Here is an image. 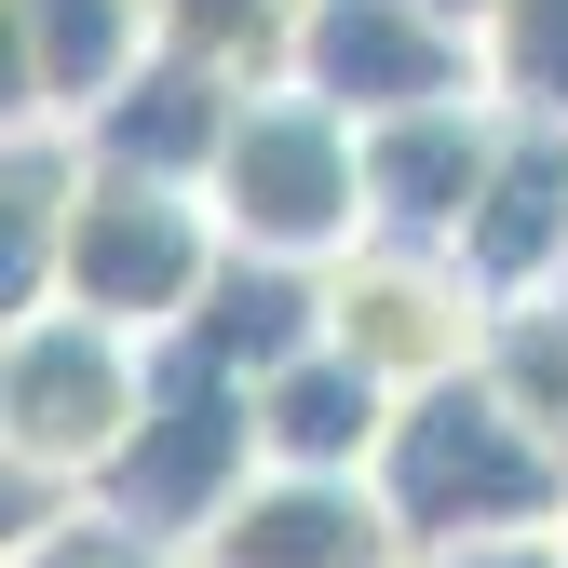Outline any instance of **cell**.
Returning a JSON list of instances; mask_svg holds the SVG:
<instances>
[{"label": "cell", "instance_id": "obj_1", "mask_svg": "<svg viewBox=\"0 0 568 568\" xmlns=\"http://www.w3.org/2000/svg\"><path fill=\"white\" fill-rule=\"evenodd\" d=\"M379 501L419 555H460V541H515V528H568V447L541 419L460 366V379H419L379 434Z\"/></svg>", "mask_w": 568, "mask_h": 568}, {"label": "cell", "instance_id": "obj_2", "mask_svg": "<svg viewBox=\"0 0 568 568\" xmlns=\"http://www.w3.org/2000/svg\"><path fill=\"white\" fill-rule=\"evenodd\" d=\"M271 474V419H257V379L217 366L203 338H150V406H135V434L109 447V474L82 501L163 528V541H203L244 487Z\"/></svg>", "mask_w": 568, "mask_h": 568}, {"label": "cell", "instance_id": "obj_3", "mask_svg": "<svg viewBox=\"0 0 568 568\" xmlns=\"http://www.w3.org/2000/svg\"><path fill=\"white\" fill-rule=\"evenodd\" d=\"M217 217L231 244H271V257H352L366 244V122L312 82H244L231 109V150H217Z\"/></svg>", "mask_w": 568, "mask_h": 568}, {"label": "cell", "instance_id": "obj_4", "mask_svg": "<svg viewBox=\"0 0 568 568\" xmlns=\"http://www.w3.org/2000/svg\"><path fill=\"white\" fill-rule=\"evenodd\" d=\"M231 257L217 190H176V176H122L82 163V203H68V257H54V298L68 312H109L135 338H176L203 312V284Z\"/></svg>", "mask_w": 568, "mask_h": 568}, {"label": "cell", "instance_id": "obj_5", "mask_svg": "<svg viewBox=\"0 0 568 568\" xmlns=\"http://www.w3.org/2000/svg\"><path fill=\"white\" fill-rule=\"evenodd\" d=\"M135 406H150V338L109 325V312H14L0 338V460H28L54 487H95L109 447L135 434Z\"/></svg>", "mask_w": 568, "mask_h": 568}, {"label": "cell", "instance_id": "obj_6", "mask_svg": "<svg viewBox=\"0 0 568 568\" xmlns=\"http://www.w3.org/2000/svg\"><path fill=\"white\" fill-rule=\"evenodd\" d=\"M325 338L366 352L393 393L460 379L474 352H487V284L460 271V244H393V231H366L352 257H325Z\"/></svg>", "mask_w": 568, "mask_h": 568}, {"label": "cell", "instance_id": "obj_7", "mask_svg": "<svg viewBox=\"0 0 568 568\" xmlns=\"http://www.w3.org/2000/svg\"><path fill=\"white\" fill-rule=\"evenodd\" d=\"M284 82L338 95L352 122H393V109H434V95H501L487 82V41L460 14H434V0H312Z\"/></svg>", "mask_w": 568, "mask_h": 568}, {"label": "cell", "instance_id": "obj_8", "mask_svg": "<svg viewBox=\"0 0 568 568\" xmlns=\"http://www.w3.org/2000/svg\"><path fill=\"white\" fill-rule=\"evenodd\" d=\"M190 568H419V541L393 528L379 474H298V460H271L244 501L190 541Z\"/></svg>", "mask_w": 568, "mask_h": 568}, {"label": "cell", "instance_id": "obj_9", "mask_svg": "<svg viewBox=\"0 0 568 568\" xmlns=\"http://www.w3.org/2000/svg\"><path fill=\"white\" fill-rule=\"evenodd\" d=\"M501 95H434V109H393L366 122V231L393 244H460L487 163H501Z\"/></svg>", "mask_w": 568, "mask_h": 568}, {"label": "cell", "instance_id": "obj_10", "mask_svg": "<svg viewBox=\"0 0 568 568\" xmlns=\"http://www.w3.org/2000/svg\"><path fill=\"white\" fill-rule=\"evenodd\" d=\"M460 271L487 284V312L568 284V109H515L501 122V163H487L474 217H460Z\"/></svg>", "mask_w": 568, "mask_h": 568}, {"label": "cell", "instance_id": "obj_11", "mask_svg": "<svg viewBox=\"0 0 568 568\" xmlns=\"http://www.w3.org/2000/svg\"><path fill=\"white\" fill-rule=\"evenodd\" d=\"M231 109H244V82L231 68H203V54H135L122 82L68 122L82 135V163H122V176H176V190H203L217 176V150H231Z\"/></svg>", "mask_w": 568, "mask_h": 568}, {"label": "cell", "instance_id": "obj_12", "mask_svg": "<svg viewBox=\"0 0 568 568\" xmlns=\"http://www.w3.org/2000/svg\"><path fill=\"white\" fill-rule=\"evenodd\" d=\"M135 54H150V0H0V109L14 122H82Z\"/></svg>", "mask_w": 568, "mask_h": 568}, {"label": "cell", "instance_id": "obj_13", "mask_svg": "<svg viewBox=\"0 0 568 568\" xmlns=\"http://www.w3.org/2000/svg\"><path fill=\"white\" fill-rule=\"evenodd\" d=\"M393 379L366 366V352H338L312 338L298 366H271L257 379V419H271V460H298V474H379V434H393Z\"/></svg>", "mask_w": 568, "mask_h": 568}, {"label": "cell", "instance_id": "obj_14", "mask_svg": "<svg viewBox=\"0 0 568 568\" xmlns=\"http://www.w3.org/2000/svg\"><path fill=\"white\" fill-rule=\"evenodd\" d=\"M176 338H203V352H217V366H244V379L298 366V352L325 338V257L231 244V257H217V284H203V312H190Z\"/></svg>", "mask_w": 568, "mask_h": 568}, {"label": "cell", "instance_id": "obj_15", "mask_svg": "<svg viewBox=\"0 0 568 568\" xmlns=\"http://www.w3.org/2000/svg\"><path fill=\"white\" fill-rule=\"evenodd\" d=\"M68 203H82V135L68 122H14L0 135V312H54Z\"/></svg>", "mask_w": 568, "mask_h": 568}, {"label": "cell", "instance_id": "obj_16", "mask_svg": "<svg viewBox=\"0 0 568 568\" xmlns=\"http://www.w3.org/2000/svg\"><path fill=\"white\" fill-rule=\"evenodd\" d=\"M298 28H312V0H150V41L231 68V82H284V68H298Z\"/></svg>", "mask_w": 568, "mask_h": 568}, {"label": "cell", "instance_id": "obj_17", "mask_svg": "<svg viewBox=\"0 0 568 568\" xmlns=\"http://www.w3.org/2000/svg\"><path fill=\"white\" fill-rule=\"evenodd\" d=\"M474 366H487V379H501V393L541 419V434L568 447V284H541V298H501Z\"/></svg>", "mask_w": 568, "mask_h": 568}, {"label": "cell", "instance_id": "obj_18", "mask_svg": "<svg viewBox=\"0 0 568 568\" xmlns=\"http://www.w3.org/2000/svg\"><path fill=\"white\" fill-rule=\"evenodd\" d=\"M0 568H190V541H163V528H135V515H109V501H68L54 528H28Z\"/></svg>", "mask_w": 568, "mask_h": 568}, {"label": "cell", "instance_id": "obj_19", "mask_svg": "<svg viewBox=\"0 0 568 568\" xmlns=\"http://www.w3.org/2000/svg\"><path fill=\"white\" fill-rule=\"evenodd\" d=\"M487 82H501V109H568V0H501L487 14Z\"/></svg>", "mask_w": 568, "mask_h": 568}, {"label": "cell", "instance_id": "obj_20", "mask_svg": "<svg viewBox=\"0 0 568 568\" xmlns=\"http://www.w3.org/2000/svg\"><path fill=\"white\" fill-rule=\"evenodd\" d=\"M419 568H568V528H515V541H460V555H419Z\"/></svg>", "mask_w": 568, "mask_h": 568}, {"label": "cell", "instance_id": "obj_21", "mask_svg": "<svg viewBox=\"0 0 568 568\" xmlns=\"http://www.w3.org/2000/svg\"><path fill=\"white\" fill-rule=\"evenodd\" d=\"M434 14H460V28H474V41H487V14H501V0H434Z\"/></svg>", "mask_w": 568, "mask_h": 568}]
</instances>
